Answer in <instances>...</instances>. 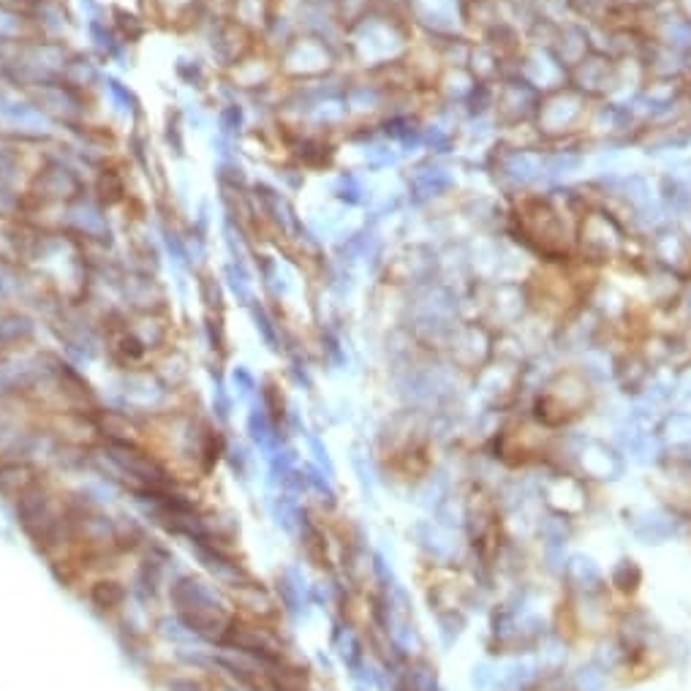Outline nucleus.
Returning a JSON list of instances; mask_svg holds the SVG:
<instances>
[{
	"label": "nucleus",
	"mask_w": 691,
	"mask_h": 691,
	"mask_svg": "<svg viewBox=\"0 0 691 691\" xmlns=\"http://www.w3.org/2000/svg\"><path fill=\"white\" fill-rule=\"evenodd\" d=\"M452 360L460 368L479 370L490 357V332L479 324H463V327H452L447 341Z\"/></svg>",
	"instance_id": "12"
},
{
	"label": "nucleus",
	"mask_w": 691,
	"mask_h": 691,
	"mask_svg": "<svg viewBox=\"0 0 691 691\" xmlns=\"http://www.w3.org/2000/svg\"><path fill=\"white\" fill-rule=\"evenodd\" d=\"M547 507L555 509L558 515L575 517L585 509V487L575 477H553L545 485Z\"/></svg>",
	"instance_id": "16"
},
{
	"label": "nucleus",
	"mask_w": 691,
	"mask_h": 691,
	"mask_svg": "<svg viewBox=\"0 0 691 691\" xmlns=\"http://www.w3.org/2000/svg\"><path fill=\"white\" fill-rule=\"evenodd\" d=\"M618 0H564V6L569 14H575L577 20L583 22H602L607 20V14L613 11Z\"/></svg>",
	"instance_id": "25"
},
{
	"label": "nucleus",
	"mask_w": 691,
	"mask_h": 691,
	"mask_svg": "<svg viewBox=\"0 0 691 691\" xmlns=\"http://www.w3.org/2000/svg\"><path fill=\"white\" fill-rule=\"evenodd\" d=\"M550 49H553L558 63L569 71L575 63H580L585 55H591L596 47L594 41H591V33L585 30V25H580V22H561L558 30H555Z\"/></svg>",
	"instance_id": "14"
},
{
	"label": "nucleus",
	"mask_w": 691,
	"mask_h": 691,
	"mask_svg": "<svg viewBox=\"0 0 691 691\" xmlns=\"http://www.w3.org/2000/svg\"><path fill=\"white\" fill-rule=\"evenodd\" d=\"M169 599L177 618L202 640V643H226L232 634L237 613L221 599L213 585L202 577H177L169 588Z\"/></svg>",
	"instance_id": "1"
},
{
	"label": "nucleus",
	"mask_w": 691,
	"mask_h": 691,
	"mask_svg": "<svg viewBox=\"0 0 691 691\" xmlns=\"http://www.w3.org/2000/svg\"><path fill=\"white\" fill-rule=\"evenodd\" d=\"M618 3L632 6V9H643V6H653V3H659V0H618Z\"/></svg>",
	"instance_id": "40"
},
{
	"label": "nucleus",
	"mask_w": 691,
	"mask_h": 691,
	"mask_svg": "<svg viewBox=\"0 0 691 691\" xmlns=\"http://www.w3.org/2000/svg\"><path fill=\"white\" fill-rule=\"evenodd\" d=\"M490 172L507 188H526L542 180V153H534L526 147L498 145L490 156Z\"/></svg>",
	"instance_id": "10"
},
{
	"label": "nucleus",
	"mask_w": 691,
	"mask_h": 691,
	"mask_svg": "<svg viewBox=\"0 0 691 691\" xmlns=\"http://www.w3.org/2000/svg\"><path fill=\"white\" fill-rule=\"evenodd\" d=\"M452 188V175H449L447 169H441V166H419L417 172H414V177H411V185L409 191L411 196L417 199V202H428V199H433V196H441L444 191H449Z\"/></svg>",
	"instance_id": "20"
},
{
	"label": "nucleus",
	"mask_w": 691,
	"mask_h": 691,
	"mask_svg": "<svg viewBox=\"0 0 691 691\" xmlns=\"http://www.w3.org/2000/svg\"><path fill=\"white\" fill-rule=\"evenodd\" d=\"M675 531V523L672 517H667L664 512H645L637 523H634V536L645 542V545H662L667 542Z\"/></svg>",
	"instance_id": "22"
},
{
	"label": "nucleus",
	"mask_w": 691,
	"mask_h": 691,
	"mask_svg": "<svg viewBox=\"0 0 691 691\" xmlns=\"http://www.w3.org/2000/svg\"><path fill=\"white\" fill-rule=\"evenodd\" d=\"M411 17L436 39H458L468 20L466 0H406Z\"/></svg>",
	"instance_id": "9"
},
{
	"label": "nucleus",
	"mask_w": 691,
	"mask_h": 691,
	"mask_svg": "<svg viewBox=\"0 0 691 691\" xmlns=\"http://www.w3.org/2000/svg\"><path fill=\"white\" fill-rule=\"evenodd\" d=\"M675 11L681 14L683 20L691 22V0H675Z\"/></svg>",
	"instance_id": "39"
},
{
	"label": "nucleus",
	"mask_w": 691,
	"mask_h": 691,
	"mask_svg": "<svg viewBox=\"0 0 691 691\" xmlns=\"http://www.w3.org/2000/svg\"><path fill=\"white\" fill-rule=\"evenodd\" d=\"M577 248L588 262H610L626 248V232L621 221L604 210L583 213L577 226Z\"/></svg>",
	"instance_id": "6"
},
{
	"label": "nucleus",
	"mask_w": 691,
	"mask_h": 691,
	"mask_svg": "<svg viewBox=\"0 0 691 691\" xmlns=\"http://www.w3.org/2000/svg\"><path fill=\"white\" fill-rule=\"evenodd\" d=\"M640 580H643V572H640V566L634 564L632 558H623V561H618V566L613 569V585L615 588H621L623 594H632V591H637Z\"/></svg>",
	"instance_id": "28"
},
{
	"label": "nucleus",
	"mask_w": 691,
	"mask_h": 691,
	"mask_svg": "<svg viewBox=\"0 0 691 691\" xmlns=\"http://www.w3.org/2000/svg\"><path fill=\"white\" fill-rule=\"evenodd\" d=\"M539 98H542V93L531 88L526 79H520L517 74L498 79V85L493 88V117H496L498 126L504 128L526 126L536 117Z\"/></svg>",
	"instance_id": "7"
},
{
	"label": "nucleus",
	"mask_w": 691,
	"mask_h": 691,
	"mask_svg": "<svg viewBox=\"0 0 691 691\" xmlns=\"http://www.w3.org/2000/svg\"><path fill=\"white\" fill-rule=\"evenodd\" d=\"M234 607L245 610L254 621H267V618H275V613H278L273 594L262 583H254V580H245L243 585L234 588Z\"/></svg>",
	"instance_id": "19"
},
{
	"label": "nucleus",
	"mask_w": 691,
	"mask_h": 691,
	"mask_svg": "<svg viewBox=\"0 0 691 691\" xmlns=\"http://www.w3.org/2000/svg\"><path fill=\"white\" fill-rule=\"evenodd\" d=\"M109 90H112V96H115L117 101L123 104V107H120V109H126V112H128V109L137 107V98L131 96V90L123 88V85H120L117 79H109Z\"/></svg>",
	"instance_id": "38"
},
{
	"label": "nucleus",
	"mask_w": 691,
	"mask_h": 691,
	"mask_svg": "<svg viewBox=\"0 0 691 691\" xmlns=\"http://www.w3.org/2000/svg\"><path fill=\"white\" fill-rule=\"evenodd\" d=\"M583 156L577 150H550L542 153V177H566L577 172Z\"/></svg>",
	"instance_id": "24"
},
{
	"label": "nucleus",
	"mask_w": 691,
	"mask_h": 691,
	"mask_svg": "<svg viewBox=\"0 0 691 691\" xmlns=\"http://www.w3.org/2000/svg\"><path fill=\"white\" fill-rule=\"evenodd\" d=\"M653 254L664 270L683 273V267L691 264V237L675 226H659L653 232Z\"/></svg>",
	"instance_id": "13"
},
{
	"label": "nucleus",
	"mask_w": 691,
	"mask_h": 691,
	"mask_svg": "<svg viewBox=\"0 0 691 691\" xmlns=\"http://www.w3.org/2000/svg\"><path fill=\"white\" fill-rule=\"evenodd\" d=\"M662 438L672 444H686L691 441V414L675 411L662 422Z\"/></svg>",
	"instance_id": "27"
},
{
	"label": "nucleus",
	"mask_w": 691,
	"mask_h": 691,
	"mask_svg": "<svg viewBox=\"0 0 691 691\" xmlns=\"http://www.w3.org/2000/svg\"><path fill=\"white\" fill-rule=\"evenodd\" d=\"M338 656H341L349 667H357V664L362 662L360 643H357V637H354L349 629H341V632H338Z\"/></svg>",
	"instance_id": "31"
},
{
	"label": "nucleus",
	"mask_w": 691,
	"mask_h": 691,
	"mask_svg": "<svg viewBox=\"0 0 691 691\" xmlns=\"http://www.w3.org/2000/svg\"><path fill=\"white\" fill-rule=\"evenodd\" d=\"M566 82L583 93L588 101L591 98H613L623 85V60H615L610 52L594 49L585 55L580 63L566 71Z\"/></svg>",
	"instance_id": "5"
},
{
	"label": "nucleus",
	"mask_w": 691,
	"mask_h": 691,
	"mask_svg": "<svg viewBox=\"0 0 691 691\" xmlns=\"http://www.w3.org/2000/svg\"><path fill=\"white\" fill-rule=\"evenodd\" d=\"M254 322H256V330H262L264 341L270 343V349H275V330H273V324H270V319H267V313H264L262 308H254Z\"/></svg>",
	"instance_id": "37"
},
{
	"label": "nucleus",
	"mask_w": 691,
	"mask_h": 691,
	"mask_svg": "<svg viewBox=\"0 0 691 691\" xmlns=\"http://www.w3.org/2000/svg\"><path fill=\"white\" fill-rule=\"evenodd\" d=\"M351 30V47L354 55L368 63H390L406 44V33L392 17L384 14H368Z\"/></svg>",
	"instance_id": "4"
},
{
	"label": "nucleus",
	"mask_w": 691,
	"mask_h": 691,
	"mask_svg": "<svg viewBox=\"0 0 691 691\" xmlns=\"http://www.w3.org/2000/svg\"><path fill=\"white\" fill-rule=\"evenodd\" d=\"M528 678H531V664H509L507 670H504V675H501V686H504V691H517L523 689V683H526Z\"/></svg>",
	"instance_id": "32"
},
{
	"label": "nucleus",
	"mask_w": 691,
	"mask_h": 691,
	"mask_svg": "<svg viewBox=\"0 0 691 691\" xmlns=\"http://www.w3.org/2000/svg\"><path fill=\"white\" fill-rule=\"evenodd\" d=\"M275 517H278V526H283L286 531H297L302 526L300 507L289 496H281L275 501Z\"/></svg>",
	"instance_id": "29"
},
{
	"label": "nucleus",
	"mask_w": 691,
	"mask_h": 691,
	"mask_svg": "<svg viewBox=\"0 0 691 691\" xmlns=\"http://www.w3.org/2000/svg\"><path fill=\"white\" fill-rule=\"evenodd\" d=\"M471 683H474V689L477 691H487V689H493L498 683V675H496V670L490 667V664H477L474 667V675H471Z\"/></svg>",
	"instance_id": "35"
},
{
	"label": "nucleus",
	"mask_w": 691,
	"mask_h": 691,
	"mask_svg": "<svg viewBox=\"0 0 691 691\" xmlns=\"http://www.w3.org/2000/svg\"><path fill=\"white\" fill-rule=\"evenodd\" d=\"M41 471L33 460H0V496L20 501L41 485Z\"/></svg>",
	"instance_id": "15"
},
{
	"label": "nucleus",
	"mask_w": 691,
	"mask_h": 691,
	"mask_svg": "<svg viewBox=\"0 0 691 691\" xmlns=\"http://www.w3.org/2000/svg\"><path fill=\"white\" fill-rule=\"evenodd\" d=\"M585 403H588V381L580 373H561L555 376L545 387V392L539 395L536 403V414L539 419H545L547 425H558L564 419L580 414Z\"/></svg>",
	"instance_id": "8"
},
{
	"label": "nucleus",
	"mask_w": 691,
	"mask_h": 691,
	"mask_svg": "<svg viewBox=\"0 0 691 691\" xmlns=\"http://www.w3.org/2000/svg\"><path fill=\"white\" fill-rule=\"evenodd\" d=\"M651 41H656L659 47L670 49L675 55H681V58H691V22L683 20L678 11L664 14L653 25Z\"/></svg>",
	"instance_id": "17"
},
{
	"label": "nucleus",
	"mask_w": 691,
	"mask_h": 691,
	"mask_svg": "<svg viewBox=\"0 0 691 691\" xmlns=\"http://www.w3.org/2000/svg\"><path fill=\"white\" fill-rule=\"evenodd\" d=\"M414 536H417L419 547H425L433 558H449L455 553V542L452 536L444 531L441 526H433V523H419L414 528Z\"/></svg>",
	"instance_id": "23"
},
{
	"label": "nucleus",
	"mask_w": 691,
	"mask_h": 691,
	"mask_svg": "<svg viewBox=\"0 0 691 691\" xmlns=\"http://www.w3.org/2000/svg\"><path fill=\"white\" fill-rule=\"evenodd\" d=\"M338 196L341 199H346L349 205H360L362 202V183L357 180L354 175H341V180H338Z\"/></svg>",
	"instance_id": "34"
},
{
	"label": "nucleus",
	"mask_w": 691,
	"mask_h": 691,
	"mask_svg": "<svg viewBox=\"0 0 691 691\" xmlns=\"http://www.w3.org/2000/svg\"><path fill=\"white\" fill-rule=\"evenodd\" d=\"M566 572H569V577H572L577 585H583V588H596V585L602 583L599 566H596L591 558H585V555H572L569 564H566Z\"/></svg>",
	"instance_id": "26"
},
{
	"label": "nucleus",
	"mask_w": 691,
	"mask_h": 691,
	"mask_svg": "<svg viewBox=\"0 0 691 691\" xmlns=\"http://www.w3.org/2000/svg\"><path fill=\"white\" fill-rule=\"evenodd\" d=\"M460 632H463V618H460V615H447V618H441V637H444V643H455L460 637Z\"/></svg>",
	"instance_id": "36"
},
{
	"label": "nucleus",
	"mask_w": 691,
	"mask_h": 691,
	"mask_svg": "<svg viewBox=\"0 0 691 691\" xmlns=\"http://www.w3.org/2000/svg\"><path fill=\"white\" fill-rule=\"evenodd\" d=\"M580 466L588 477L594 479H618L623 474V458L599 441H588L580 449Z\"/></svg>",
	"instance_id": "18"
},
{
	"label": "nucleus",
	"mask_w": 691,
	"mask_h": 691,
	"mask_svg": "<svg viewBox=\"0 0 691 691\" xmlns=\"http://www.w3.org/2000/svg\"><path fill=\"white\" fill-rule=\"evenodd\" d=\"M588 120V98L577 93L569 82L564 88L542 93L539 98V109H536L534 123L539 134L547 139H561L572 134Z\"/></svg>",
	"instance_id": "3"
},
{
	"label": "nucleus",
	"mask_w": 691,
	"mask_h": 691,
	"mask_svg": "<svg viewBox=\"0 0 691 691\" xmlns=\"http://www.w3.org/2000/svg\"><path fill=\"white\" fill-rule=\"evenodd\" d=\"M517 234L523 243L547 256V259H561L566 256V226L561 207L553 205V199H526L517 207L515 215Z\"/></svg>",
	"instance_id": "2"
},
{
	"label": "nucleus",
	"mask_w": 691,
	"mask_h": 691,
	"mask_svg": "<svg viewBox=\"0 0 691 691\" xmlns=\"http://www.w3.org/2000/svg\"><path fill=\"white\" fill-rule=\"evenodd\" d=\"M411 691H438L436 686V670H430L428 664H419L409 675Z\"/></svg>",
	"instance_id": "33"
},
{
	"label": "nucleus",
	"mask_w": 691,
	"mask_h": 691,
	"mask_svg": "<svg viewBox=\"0 0 691 691\" xmlns=\"http://www.w3.org/2000/svg\"><path fill=\"white\" fill-rule=\"evenodd\" d=\"M575 691H602L604 689V672L596 664H585L575 672Z\"/></svg>",
	"instance_id": "30"
},
{
	"label": "nucleus",
	"mask_w": 691,
	"mask_h": 691,
	"mask_svg": "<svg viewBox=\"0 0 691 691\" xmlns=\"http://www.w3.org/2000/svg\"><path fill=\"white\" fill-rule=\"evenodd\" d=\"M88 599L98 613H115L128 602V588L117 580H98L88 591Z\"/></svg>",
	"instance_id": "21"
},
{
	"label": "nucleus",
	"mask_w": 691,
	"mask_h": 691,
	"mask_svg": "<svg viewBox=\"0 0 691 691\" xmlns=\"http://www.w3.org/2000/svg\"><path fill=\"white\" fill-rule=\"evenodd\" d=\"M515 74L520 79H526L528 85L539 90V93H550V90H558L566 85V69L558 63L553 49L539 47V44H531V47L520 52Z\"/></svg>",
	"instance_id": "11"
},
{
	"label": "nucleus",
	"mask_w": 691,
	"mask_h": 691,
	"mask_svg": "<svg viewBox=\"0 0 691 691\" xmlns=\"http://www.w3.org/2000/svg\"><path fill=\"white\" fill-rule=\"evenodd\" d=\"M689 98H691V85H689Z\"/></svg>",
	"instance_id": "41"
}]
</instances>
